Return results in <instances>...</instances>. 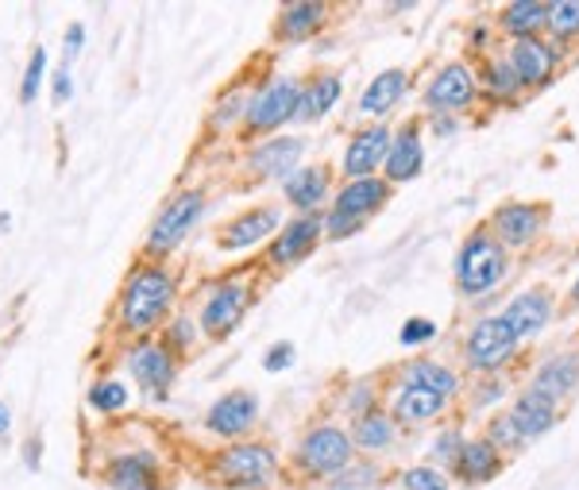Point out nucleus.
<instances>
[{"mask_svg":"<svg viewBox=\"0 0 579 490\" xmlns=\"http://www.w3.org/2000/svg\"><path fill=\"white\" fill-rule=\"evenodd\" d=\"M452 271H456L460 294H467V298H483V294H491L494 286H502V279H506V271H510V259H506V252H502L499 240L491 236V228L483 224L460 244Z\"/></svg>","mask_w":579,"mask_h":490,"instance_id":"f03ea898","label":"nucleus"},{"mask_svg":"<svg viewBox=\"0 0 579 490\" xmlns=\"http://www.w3.org/2000/svg\"><path fill=\"white\" fill-rule=\"evenodd\" d=\"M81 43H86V24H70L66 27V59H78Z\"/></svg>","mask_w":579,"mask_h":490,"instance_id":"09e8293b","label":"nucleus"},{"mask_svg":"<svg viewBox=\"0 0 579 490\" xmlns=\"http://www.w3.org/2000/svg\"><path fill=\"white\" fill-rule=\"evenodd\" d=\"M301 105V81L298 78H274L267 86H259L247 101L244 113V132L247 136H271L282 124H290L298 116Z\"/></svg>","mask_w":579,"mask_h":490,"instance_id":"423d86ee","label":"nucleus"},{"mask_svg":"<svg viewBox=\"0 0 579 490\" xmlns=\"http://www.w3.org/2000/svg\"><path fill=\"white\" fill-rule=\"evenodd\" d=\"M475 101H479V78H475V70L467 62H448V66H440L433 74L429 86H425V105L433 113H445V116L464 113Z\"/></svg>","mask_w":579,"mask_h":490,"instance_id":"9b49d317","label":"nucleus"},{"mask_svg":"<svg viewBox=\"0 0 579 490\" xmlns=\"http://www.w3.org/2000/svg\"><path fill=\"white\" fill-rule=\"evenodd\" d=\"M301 151L306 143L298 136H279V140H263L259 147H252L247 155V170H252L259 182H271V178H282L286 182L301 163Z\"/></svg>","mask_w":579,"mask_h":490,"instance_id":"a211bd4d","label":"nucleus"},{"mask_svg":"<svg viewBox=\"0 0 579 490\" xmlns=\"http://www.w3.org/2000/svg\"><path fill=\"white\" fill-rule=\"evenodd\" d=\"M163 344H167L170 351L182 348V344L190 348V344H193V324H190V317H178V321L170 324V340H163Z\"/></svg>","mask_w":579,"mask_h":490,"instance_id":"a18cd8bd","label":"nucleus"},{"mask_svg":"<svg viewBox=\"0 0 579 490\" xmlns=\"http://www.w3.org/2000/svg\"><path fill=\"white\" fill-rule=\"evenodd\" d=\"M128 375L140 383L151 402H163L178 378V356L163 340H140L128 351Z\"/></svg>","mask_w":579,"mask_h":490,"instance_id":"1a4fd4ad","label":"nucleus"},{"mask_svg":"<svg viewBox=\"0 0 579 490\" xmlns=\"http://www.w3.org/2000/svg\"><path fill=\"white\" fill-rule=\"evenodd\" d=\"M43 74H47V51L36 47L24 66V81H20V101H24V105H31V101L39 96V89H43Z\"/></svg>","mask_w":579,"mask_h":490,"instance_id":"58836bf2","label":"nucleus"},{"mask_svg":"<svg viewBox=\"0 0 579 490\" xmlns=\"http://www.w3.org/2000/svg\"><path fill=\"white\" fill-rule=\"evenodd\" d=\"M568 301H571V306L579 309V274H576V282H571V294H568Z\"/></svg>","mask_w":579,"mask_h":490,"instance_id":"5fc2aeb1","label":"nucleus"},{"mask_svg":"<svg viewBox=\"0 0 579 490\" xmlns=\"http://www.w3.org/2000/svg\"><path fill=\"white\" fill-rule=\"evenodd\" d=\"M259 421V398L252 390H232V395L217 398L213 410L205 413V429L220 440H232L236 444L240 437L252 433V425Z\"/></svg>","mask_w":579,"mask_h":490,"instance_id":"4468645a","label":"nucleus"},{"mask_svg":"<svg viewBox=\"0 0 579 490\" xmlns=\"http://www.w3.org/2000/svg\"><path fill=\"white\" fill-rule=\"evenodd\" d=\"M544 24H549V4L544 0H514L499 12V27L510 39H529L541 36Z\"/></svg>","mask_w":579,"mask_h":490,"instance_id":"7c9ffc66","label":"nucleus"},{"mask_svg":"<svg viewBox=\"0 0 579 490\" xmlns=\"http://www.w3.org/2000/svg\"><path fill=\"white\" fill-rule=\"evenodd\" d=\"M51 96H54V105H66V101L74 96V78H70V70H66V66H62V70L54 74Z\"/></svg>","mask_w":579,"mask_h":490,"instance_id":"de8ad7c7","label":"nucleus"},{"mask_svg":"<svg viewBox=\"0 0 579 490\" xmlns=\"http://www.w3.org/2000/svg\"><path fill=\"white\" fill-rule=\"evenodd\" d=\"M274 467H279L274 448L255 444V440H236L217 455L213 479L224 490H259L274 475Z\"/></svg>","mask_w":579,"mask_h":490,"instance_id":"20e7f679","label":"nucleus"},{"mask_svg":"<svg viewBox=\"0 0 579 490\" xmlns=\"http://www.w3.org/2000/svg\"><path fill=\"white\" fill-rule=\"evenodd\" d=\"M502 321L510 324V333L518 340H533L537 333H544V324L553 321V294L549 289H522L518 298L502 309Z\"/></svg>","mask_w":579,"mask_h":490,"instance_id":"6ab92c4d","label":"nucleus"},{"mask_svg":"<svg viewBox=\"0 0 579 490\" xmlns=\"http://www.w3.org/2000/svg\"><path fill=\"white\" fill-rule=\"evenodd\" d=\"M247 306H252V289L244 279H224L209 289V298L202 306V333L209 340H229L244 321Z\"/></svg>","mask_w":579,"mask_h":490,"instance_id":"6e6552de","label":"nucleus"},{"mask_svg":"<svg viewBox=\"0 0 579 490\" xmlns=\"http://www.w3.org/2000/svg\"><path fill=\"white\" fill-rule=\"evenodd\" d=\"M445 410H448V398L433 395V390L410 383V378H402L395 398H390V417L402 421V425H425V421L445 417Z\"/></svg>","mask_w":579,"mask_h":490,"instance_id":"4be33fe9","label":"nucleus"},{"mask_svg":"<svg viewBox=\"0 0 579 490\" xmlns=\"http://www.w3.org/2000/svg\"><path fill=\"white\" fill-rule=\"evenodd\" d=\"M344 96V78L333 70H317L309 81H301V105H298V116L294 120H325L329 113H333V105Z\"/></svg>","mask_w":579,"mask_h":490,"instance_id":"b1692460","label":"nucleus"},{"mask_svg":"<svg viewBox=\"0 0 579 490\" xmlns=\"http://www.w3.org/2000/svg\"><path fill=\"white\" fill-rule=\"evenodd\" d=\"M398 340H402V348H422V344H433L437 340V324H433L429 317H410V321H402Z\"/></svg>","mask_w":579,"mask_h":490,"instance_id":"79ce46f5","label":"nucleus"},{"mask_svg":"<svg viewBox=\"0 0 579 490\" xmlns=\"http://www.w3.org/2000/svg\"><path fill=\"white\" fill-rule=\"evenodd\" d=\"M479 78V93L487 96V101H494V105H510V101H518L522 96V81L518 74H514V66L506 62V54H494V59L483 62V70L475 74Z\"/></svg>","mask_w":579,"mask_h":490,"instance_id":"c756f323","label":"nucleus"},{"mask_svg":"<svg viewBox=\"0 0 579 490\" xmlns=\"http://www.w3.org/2000/svg\"><path fill=\"white\" fill-rule=\"evenodd\" d=\"M456 479H464L467 487H479V482H491L494 475L502 472V452L491 444L487 437H475L464 444V452H460L456 460Z\"/></svg>","mask_w":579,"mask_h":490,"instance_id":"bb28decb","label":"nucleus"},{"mask_svg":"<svg viewBox=\"0 0 579 490\" xmlns=\"http://www.w3.org/2000/svg\"><path fill=\"white\" fill-rule=\"evenodd\" d=\"M487 440H491L499 452H518V448H526V440H522V433L514 429L510 413H499V417L487 425Z\"/></svg>","mask_w":579,"mask_h":490,"instance_id":"ea45409f","label":"nucleus"},{"mask_svg":"<svg viewBox=\"0 0 579 490\" xmlns=\"http://www.w3.org/2000/svg\"><path fill=\"white\" fill-rule=\"evenodd\" d=\"M105 482L113 490H158V464L151 452L116 455L105 467Z\"/></svg>","mask_w":579,"mask_h":490,"instance_id":"393cba45","label":"nucleus"},{"mask_svg":"<svg viewBox=\"0 0 579 490\" xmlns=\"http://www.w3.org/2000/svg\"><path fill=\"white\" fill-rule=\"evenodd\" d=\"M282 228V209L279 205H259V209H247L240 217H232L229 224L220 228L217 247L220 252H247V247L263 244Z\"/></svg>","mask_w":579,"mask_h":490,"instance_id":"2eb2a0df","label":"nucleus"},{"mask_svg":"<svg viewBox=\"0 0 579 490\" xmlns=\"http://www.w3.org/2000/svg\"><path fill=\"white\" fill-rule=\"evenodd\" d=\"M348 437H351V444L363 448V452H386L398 437V421L383 410H368V413L356 417V425H351Z\"/></svg>","mask_w":579,"mask_h":490,"instance_id":"2f4dec72","label":"nucleus"},{"mask_svg":"<svg viewBox=\"0 0 579 490\" xmlns=\"http://www.w3.org/2000/svg\"><path fill=\"white\" fill-rule=\"evenodd\" d=\"M205 217V190H178L163 209H158L155 224H151L147 240H143V255L151 263H163L170 252L185 244L197 220Z\"/></svg>","mask_w":579,"mask_h":490,"instance_id":"7ed1b4c3","label":"nucleus"},{"mask_svg":"<svg viewBox=\"0 0 579 490\" xmlns=\"http://www.w3.org/2000/svg\"><path fill=\"white\" fill-rule=\"evenodd\" d=\"M549 31H553L556 43H571L579 39V0H561V4H549Z\"/></svg>","mask_w":579,"mask_h":490,"instance_id":"f704fd0d","label":"nucleus"},{"mask_svg":"<svg viewBox=\"0 0 579 490\" xmlns=\"http://www.w3.org/2000/svg\"><path fill=\"white\" fill-rule=\"evenodd\" d=\"M456 128H460V120H452V116H445V113L433 116V132L437 136H456Z\"/></svg>","mask_w":579,"mask_h":490,"instance_id":"8fccbe9b","label":"nucleus"},{"mask_svg":"<svg viewBox=\"0 0 579 490\" xmlns=\"http://www.w3.org/2000/svg\"><path fill=\"white\" fill-rule=\"evenodd\" d=\"M390 128L386 124H371V128H363V132H356L348 140V147H344V178L348 182H356V178H375V170L386 163V151H390Z\"/></svg>","mask_w":579,"mask_h":490,"instance_id":"dca6fc26","label":"nucleus"},{"mask_svg":"<svg viewBox=\"0 0 579 490\" xmlns=\"http://www.w3.org/2000/svg\"><path fill=\"white\" fill-rule=\"evenodd\" d=\"M579 386V351H568V356H553L549 363H544L541 371L533 375V383H529V390L541 398H549V402H561V398H568L571 390Z\"/></svg>","mask_w":579,"mask_h":490,"instance_id":"a878e982","label":"nucleus"},{"mask_svg":"<svg viewBox=\"0 0 579 490\" xmlns=\"http://www.w3.org/2000/svg\"><path fill=\"white\" fill-rule=\"evenodd\" d=\"M375 479H378L375 464H356V460H351V464L333 479V490H363V487H371Z\"/></svg>","mask_w":579,"mask_h":490,"instance_id":"a19ab883","label":"nucleus"},{"mask_svg":"<svg viewBox=\"0 0 579 490\" xmlns=\"http://www.w3.org/2000/svg\"><path fill=\"white\" fill-rule=\"evenodd\" d=\"M325 240V217L321 212H306V217H294L279 228V240H271L267 247V259L274 267H294L301 259H309L317 244Z\"/></svg>","mask_w":579,"mask_h":490,"instance_id":"ddd939ff","label":"nucleus"},{"mask_svg":"<svg viewBox=\"0 0 579 490\" xmlns=\"http://www.w3.org/2000/svg\"><path fill=\"white\" fill-rule=\"evenodd\" d=\"M86 402H89V410H97V413H120L132 402V390H128L124 378H101V383L89 386Z\"/></svg>","mask_w":579,"mask_h":490,"instance_id":"72a5a7b5","label":"nucleus"},{"mask_svg":"<svg viewBox=\"0 0 579 490\" xmlns=\"http://www.w3.org/2000/svg\"><path fill=\"white\" fill-rule=\"evenodd\" d=\"M12 429V410L4 402H0V437H4V433Z\"/></svg>","mask_w":579,"mask_h":490,"instance_id":"864d4df0","label":"nucleus"},{"mask_svg":"<svg viewBox=\"0 0 579 490\" xmlns=\"http://www.w3.org/2000/svg\"><path fill=\"white\" fill-rule=\"evenodd\" d=\"M386 202H390V182L386 178H356V182L340 185L329 212L356 220V224H368L378 209H386Z\"/></svg>","mask_w":579,"mask_h":490,"instance_id":"f3484780","label":"nucleus"},{"mask_svg":"<svg viewBox=\"0 0 579 490\" xmlns=\"http://www.w3.org/2000/svg\"><path fill=\"white\" fill-rule=\"evenodd\" d=\"M329 20V4L321 0H290L282 4L274 16V39L282 43H306L309 36H317Z\"/></svg>","mask_w":579,"mask_h":490,"instance_id":"412c9836","label":"nucleus"},{"mask_svg":"<svg viewBox=\"0 0 579 490\" xmlns=\"http://www.w3.org/2000/svg\"><path fill=\"white\" fill-rule=\"evenodd\" d=\"M247 101H252V96H247L244 89H232V93L217 96V105H213V128L224 132V128H232V124H244Z\"/></svg>","mask_w":579,"mask_h":490,"instance_id":"e433bc0d","label":"nucleus"},{"mask_svg":"<svg viewBox=\"0 0 579 490\" xmlns=\"http://www.w3.org/2000/svg\"><path fill=\"white\" fill-rule=\"evenodd\" d=\"M356 460V444H351L348 429L340 425H317L301 437L298 452H294V464L301 475H313V479H336L344 467Z\"/></svg>","mask_w":579,"mask_h":490,"instance_id":"39448f33","label":"nucleus"},{"mask_svg":"<svg viewBox=\"0 0 579 490\" xmlns=\"http://www.w3.org/2000/svg\"><path fill=\"white\" fill-rule=\"evenodd\" d=\"M175 298H178L175 274L163 263H151V259L140 263L128 274V282L120 289V301H116V324H120V333L136 336V340H151V333L175 309Z\"/></svg>","mask_w":579,"mask_h":490,"instance_id":"f257e3e1","label":"nucleus"},{"mask_svg":"<svg viewBox=\"0 0 579 490\" xmlns=\"http://www.w3.org/2000/svg\"><path fill=\"white\" fill-rule=\"evenodd\" d=\"M502 398H506V383H502V378H483V383H479V398H475V402L491 405V402H502Z\"/></svg>","mask_w":579,"mask_h":490,"instance_id":"49530a36","label":"nucleus"},{"mask_svg":"<svg viewBox=\"0 0 579 490\" xmlns=\"http://www.w3.org/2000/svg\"><path fill=\"white\" fill-rule=\"evenodd\" d=\"M406 89H410V74L406 70H383V74H375L371 78V86L363 89V96H360V113L363 116H383V113H390V108L398 105L406 96Z\"/></svg>","mask_w":579,"mask_h":490,"instance_id":"c85d7f7f","label":"nucleus"},{"mask_svg":"<svg viewBox=\"0 0 579 490\" xmlns=\"http://www.w3.org/2000/svg\"><path fill=\"white\" fill-rule=\"evenodd\" d=\"M544 224H549V205H537V202H506L487 220V228H491V236L502 244V252H510V247L522 252V247L537 244Z\"/></svg>","mask_w":579,"mask_h":490,"instance_id":"9d476101","label":"nucleus"},{"mask_svg":"<svg viewBox=\"0 0 579 490\" xmlns=\"http://www.w3.org/2000/svg\"><path fill=\"white\" fill-rule=\"evenodd\" d=\"M518 344L522 340L510 333V324L502 321V317H483V321H475L472 333H467L464 359H467V368H472L475 375L494 378L502 368H506L510 359H514Z\"/></svg>","mask_w":579,"mask_h":490,"instance_id":"0eeeda50","label":"nucleus"},{"mask_svg":"<svg viewBox=\"0 0 579 490\" xmlns=\"http://www.w3.org/2000/svg\"><path fill=\"white\" fill-rule=\"evenodd\" d=\"M487 36H491V27H487V24H475V27H472V43H475V47L487 43Z\"/></svg>","mask_w":579,"mask_h":490,"instance_id":"603ef678","label":"nucleus"},{"mask_svg":"<svg viewBox=\"0 0 579 490\" xmlns=\"http://www.w3.org/2000/svg\"><path fill=\"white\" fill-rule=\"evenodd\" d=\"M383 170H386V182L390 185L413 182V178L425 170V140H422V128H417V124H406L402 132L390 140Z\"/></svg>","mask_w":579,"mask_h":490,"instance_id":"aec40b11","label":"nucleus"},{"mask_svg":"<svg viewBox=\"0 0 579 490\" xmlns=\"http://www.w3.org/2000/svg\"><path fill=\"white\" fill-rule=\"evenodd\" d=\"M329 190H333V170L321 167V163H313V167H298L294 175L286 178V182H282L286 202L294 205L301 217L321 209V202L329 197Z\"/></svg>","mask_w":579,"mask_h":490,"instance_id":"5701e85b","label":"nucleus"},{"mask_svg":"<svg viewBox=\"0 0 579 490\" xmlns=\"http://www.w3.org/2000/svg\"><path fill=\"white\" fill-rule=\"evenodd\" d=\"M39 452H43V440H27L24 444V464L31 467V472H39Z\"/></svg>","mask_w":579,"mask_h":490,"instance_id":"3c124183","label":"nucleus"},{"mask_svg":"<svg viewBox=\"0 0 579 490\" xmlns=\"http://www.w3.org/2000/svg\"><path fill=\"white\" fill-rule=\"evenodd\" d=\"M398 487H402V490H448V475L440 472V467H433V464L406 467V472L398 475Z\"/></svg>","mask_w":579,"mask_h":490,"instance_id":"4c0bfd02","label":"nucleus"},{"mask_svg":"<svg viewBox=\"0 0 579 490\" xmlns=\"http://www.w3.org/2000/svg\"><path fill=\"white\" fill-rule=\"evenodd\" d=\"M510 421H514V429H518L522 440L529 444V440L544 437V433L556 425V405L549 402V398L526 390V395H518V402L510 405Z\"/></svg>","mask_w":579,"mask_h":490,"instance_id":"cd10ccee","label":"nucleus"},{"mask_svg":"<svg viewBox=\"0 0 579 490\" xmlns=\"http://www.w3.org/2000/svg\"><path fill=\"white\" fill-rule=\"evenodd\" d=\"M506 62L514 66V74H518L522 89H541L553 81L556 66H561V51H556V43H549V39H541V36L510 39Z\"/></svg>","mask_w":579,"mask_h":490,"instance_id":"f8f14e48","label":"nucleus"},{"mask_svg":"<svg viewBox=\"0 0 579 490\" xmlns=\"http://www.w3.org/2000/svg\"><path fill=\"white\" fill-rule=\"evenodd\" d=\"M294 359H298V348H294L290 340H279V344H271V348L263 351V371L279 375V371L294 368Z\"/></svg>","mask_w":579,"mask_h":490,"instance_id":"37998d69","label":"nucleus"},{"mask_svg":"<svg viewBox=\"0 0 579 490\" xmlns=\"http://www.w3.org/2000/svg\"><path fill=\"white\" fill-rule=\"evenodd\" d=\"M348 410L360 417V413H368V410H375V386L371 383H356V390H351V398H348Z\"/></svg>","mask_w":579,"mask_h":490,"instance_id":"c03bdc74","label":"nucleus"},{"mask_svg":"<svg viewBox=\"0 0 579 490\" xmlns=\"http://www.w3.org/2000/svg\"><path fill=\"white\" fill-rule=\"evenodd\" d=\"M464 444H467V437H464V429H456V425H448V429H440L437 437H433V448H429V455H433V467H456V460H460V452H464Z\"/></svg>","mask_w":579,"mask_h":490,"instance_id":"c9c22d12","label":"nucleus"},{"mask_svg":"<svg viewBox=\"0 0 579 490\" xmlns=\"http://www.w3.org/2000/svg\"><path fill=\"white\" fill-rule=\"evenodd\" d=\"M402 378L425 386V390L448 398V402H452V398H456V390H460V375H456V371L445 368V363H433V359H417V363H410V371H406Z\"/></svg>","mask_w":579,"mask_h":490,"instance_id":"473e14b6","label":"nucleus"}]
</instances>
